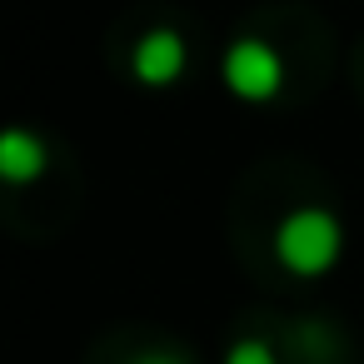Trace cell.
Listing matches in <instances>:
<instances>
[{"instance_id": "cell-2", "label": "cell", "mask_w": 364, "mask_h": 364, "mask_svg": "<svg viewBox=\"0 0 364 364\" xmlns=\"http://www.w3.org/2000/svg\"><path fill=\"white\" fill-rule=\"evenodd\" d=\"M279 55L264 46V41H240L225 50V85L240 95V100H269L279 90Z\"/></svg>"}, {"instance_id": "cell-1", "label": "cell", "mask_w": 364, "mask_h": 364, "mask_svg": "<svg viewBox=\"0 0 364 364\" xmlns=\"http://www.w3.org/2000/svg\"><path fill=\"white\" fill-rule=\"evenodd\" d=\"M274 255L294 274H324L339 259V220L324 210H294L274 230Z\"/></svg>"}, {"instance_id": "cell-6", "label": "cell", "mask_w": 364, "mask_h": 364, "mask_svg": "<svg viewBox=\"0 0 364 364\" xmlns=\"http://www.w3.org/2000/svg\"><path fill=\"white\" fill-rule=\"evenodd\" d=\"M130 364H185V359H175V354H140V359H130Z\"/></svg>"}, {"instance_id": "cell-3", "label": "cell", "mask_w": 364, "mask_h": 364, "mask_svg": "<svg viewBox=\"0 0 364 364\" xmlns=\"http://www.w3.org/2000/svg\"><path fill=\"white\" fill-rule=\"evenodd\" d=\"M180 70H185V41L175 31L140 36V46H135V75L145 85H170V80H180Z\"/></svg>"}, {"instance_id": "cell-5", "label": "cell", "mask_w": 364, "mask_h": 364, "mask_svg": "<svg viewBox=\"0 0 364 364\" xmlns=\"http://www.w3.org/2000/svg\"><path fill=\"white\" fill-rule=\"evenodd\" d=\"M225 364H274V354H269V344H259V339H240V344H230Z\"/></svg>"}, {"instance_id": "cell-4", "label": "cell", "mask_w": 364, "mask_h": 364, "mask_svg": "<svg viewBox=\"0 0 364 364\" xmlns=\"http://www.w3.org/2000/svg\"><path fill=\"white\" fill-rule=\"evenodd\" d=\"M41 170H46V145L36 135H26V130H6V135H0V175H6V180L26 185Z\"/></svg>"}]
</instances>
